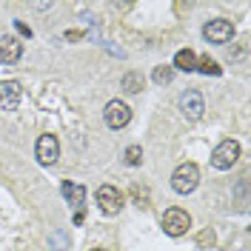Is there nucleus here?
Listing matches in <instances>:
<instances>
[{"instance_id": "nucleus-1", "label": "nucleus", "mask_w": 251, "mask_h": 251, "mask_svg": "<svg viewBox=\"0 0 251 251\" xmlns=\"http://www.w3.org/2000/svg\"><path fill=\"white\" fill-rule=\"evenodd\" d=\"M200 183V169L194 163H180L172 174V188L177 194H191Z\"/></svg>"}, {"instance_id": "nucleus-2", "label": "nucleus", "mask_w": 251, "mask_h": 251, "mask_svg": "<svg viewBox=\"0 0 251 251\" xmlns=\"http://www.w3.org/2000/svg\"><path fill=\"white\" fill-rule=\"evenodd\" d=\"M203 37L208 43L226 46V43H231V37H234V23L226 20V17H214V20H208L203 26Z\"/></svg>"}, {"instance_id": "nucleus-3", "label": "nucleus", "mask_w": 251, "mask_h": 251, "mask_svg": "<svg viewBox=\"0 0 251 251\" xmlns=\"http://www.w3.org/2000/svg\"><path fill=\"white\" fill-rule=\"evenodd\" d=\"M188 226H191V217H188L186 208H169L166 214H163V231L169 237H183L188 231Z\"/></svg>"}, {"instance_id": "nucleus-4", "label": "nucleus", "mask_w": 251, "mask_h": 251, "mask_svg": "<svg viewBox=\"0 0 251 251\" xmlns=\"http://www.w3.org/2000/svg\"><path fill=\"white\" fill-rule=\"evenodd\" d=\"M237 157H240V143L237 140H223L211 151V166L220 169V172H226V169H231L237 163Z\"/></svg>"}, {"instance_id": "nucleus-5", "label": "nucleus", "mask_w": 251, "mask_h": 251, "mask_svg": "<svg viewBox=\"0 0 251 251\" xmlns=\"http://www.w3.org/2000/svg\"><path fill=\"white\" fill-rule=\"evenodd\" d=\"M177 106H180V111L186 114V120H200L203 111H205V100H203V94L197 92V89H188V92L180 94Z\"/></svg>"}, {"instance_id": "nucleus-6", "label": "nucleus", "mask_w": 251, "mask_h": 251, "mask_svg": "<svg viewBox=\"0 0 251 251\" xmlns=\"http://www.w3.org/2000/svg\"><path fill=\"white\" fill-rule=\"evenodd\" d=\"M34 157L43 163V166H54L57 157H60V143L54 134H40L37 137V146H34Z\"/></svg>"}, {"instance_id": "nucleus-7", "label": "nucleus", "mask_w": 251, "mask_h": 251, "mask_svg": "<svg viewBox=\"0 0 251 251\" xmlns=\"http://www.w3.org/2000/svg\"><path fill=\"white\" fill-rule=\"evenodd\" d=\"M103 120H106L109 128H123V126L131 123V109L126 106L123 100H111V103H106Z\"/></svg>"}, {"instance_id": "nucleus-8", "label": "nucleus", "mask_w": 251, "mask_h": 251, "mask_svg": "<svg viewBox=\"0 0 251 251\" xmlns=\"http://www.w3.org/2000/svg\"><path fill=\"white\" fill-rule=\"evenodd\" d=\"M97 205L103 214H120L123 208V194L114 186H100L97 188Z\"/></svg>"}, {"instance_id": "nucleus-9", "label": "nucleus", "mask_w": 251, "mask_h": 251, "mask_svg": "<svg viewBox=\"0 0 251 251\" xmlns=\"http://www.w3.org/2000/svg\"><path fill=\"white\" fill-rule=\"evenodd\" d=\"M20 97H23V89H20L17 80H9V83L0 86V103H3L6 111H15L20 106Z\"/></svg>"}, {"instance_id": "nucleus-10", "label": "nucleus", "mask_w": 251, "mask_h": 251, "mask_svg": "<svg viewBox=\"0 0 251 251\" xmlns=\"http://www.w3.org/2000/svg\"><path fill=\"white\" fill-rule=\"evenodd\" d=\"M20 54H23V43L17 37H12V34H6L0 40V60L6 63V66H12V63L20 60Z\"/></svg>"}, {"instance_id": "nucleus-11", "label": "nucleus", "mask_w": 251, "mask_h": 251, "mask_svg": "<svg viewBox=\"0 0 251 251\" xmlns=\"http://www.w3.org/2000/svg\"><path fill=\"white\" fill-rule=\"evenodd\" d=\"M60 194H63V200L69 205H83V200H86V188L77 186V183H63L60 186Z\"/></svg>"}, {"instance_id": "nucleus-12", "label": "nucleus", "mask_w": 251, "mask_h": 251, "mask_svg": "<svg viewBox=\"0 0 251 251\" xmlns=\"http://www.w3.org/2000/svg\"><path fill=\"white\" fill-rule=\"evenodd\" d=\"M194 66H197V57H194V51H191V49H180V51L174 54V66H172V69H180V72H194Z\"/></svg>"}, {"instance_id": "nucleus-13", "label": "nucleus", "mask_w": 251, "mask_h": 251, "mask_svg": "<svg viewBox=\"0 0 251 251\" xmlns=\"http://www.w3.org/2000/svg\"><path fill=\"white\" fill-rule=\"evenodd\" d=\"M194 72H203V75L220 77V75H223V66H217V60H211V57L205 54V57H200V60H197V66H194Z\"/></svg>"}, {"instance_id": "nucleus-14", "label": "nucleus", "mask_w": 251, "mask_h": 251, "mask_svg": "<svg viewBox=\"0 0 251 251\" xmlns=\"http://www.w3.org/2000/svg\"><path fill=\"white\" fill-rule=\"evenodd\" d=\"M143 89V75L140 72H128L123 77V92H128V94H137Z\"/></svg>"}, {"instance_id": "nucleus-15", "label": "nucleus", "mask_w": 251, "mask_h": 251, "mask_svg": "<svg viewBox=\"0 0 251 251\" xmlns=\"http://www.w3.org/2000/svg\"><path fill=\"white\" fill-rule=\"evenodd\" d=\"M172 77H174V69H172V66H157L154 72H151V80H154L157 86L172 83Z\"/></svg>"}, {"instance_id": "nucleus-16", "label": "nucleus", "mask_w": 251, "mask_h": 251, "mask_svg": "<svg viewBox=\"0 0 251 251\" xmlns=\"http://www.w3.org/2000/svg\"><path fill=\"white\" fill-rule=\"evenodd\" d=\"M123 157H126V166H140L143 163V149L140 146H128Z\"/></svg>"}, {"instance_id": "nucleus-17", "label": "nucleus", "mask_w": 251, "mask_h": 251, "mask_svg": "<svg viewBox=\"0 0 251 251\" xmlns=\"http://www.w3.org/2000/svg\"><path fill=\"white\" fill-rule=\"evenodd\" d=\"M49 243L54 246V251H63L66 246H69V240H66V234H63V231H51V234H49Z\"/></svg>"}, {"instance_id": "nucleus-18", "label": "nucleus", "mask_w": 251, "mask_h": 251, "mask_svg": "<svg viewBox=\"0 0 251 251\" xmlns=\"http://www.w3.org/2000/svg\"><path fill=\"white\" fill-rule=\"evenodd\" d=\"M15 29L20 31L23 37H31V29H29V26H26V23H23V20H15Z\"/></svg>"}, {"instance_id": "nucleus-19", "label": "nucleus", "mask_w": 251, "mask_h": 251, "mask_svg": "<svg viewBox=\"0 0 251 251\" xmlns=\"http://www.w3.org/2000/svg\"><path fill=\"white\" fill-rule=\"evenodd\" d=\"M203 243L211 246V243H214V234H211V231H203V234H200V246H203Z\"/></svg>"}, {"instance_id": "nucleus-20", "label": "nucleus", "mask_w": 251, "mask_h": 251, "mask_svg": "<svg viewBox=\"0 0 251 251\" xmlns=\"http://www.w3.org/2000/svg\"><path fill=\"white\" fill-rule=\"evenodd\" d=\"M63 37H66V40H80V37H83V34H80V31H66V34H63Z\"/></svg>"}, {"instance_id": "nucleus-21", "label": "nucleus", "mask_w": 251, "mask_h": 251, "mask_svg": "<svg viewBox=\"0 0 251 251\" xmlns=\"http://www.w3.org/2000/svg\"><path fill=\"white\" fill-rule=\"evenodd\" d=\"M92 251H103V249H92Z\"/></svg>"}]
</instances>
